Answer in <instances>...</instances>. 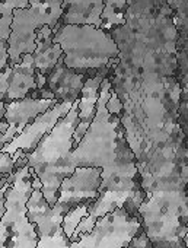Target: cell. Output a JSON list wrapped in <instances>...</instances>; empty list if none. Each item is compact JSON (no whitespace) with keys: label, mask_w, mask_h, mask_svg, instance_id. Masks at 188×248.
I'll use <instances>...</instances> for the list:
<instances>
[{"label":"cell","mask_w":188,"mask_h":248,"mask_svg":"<svg viewBox=\"0 0 188 248\" xmlns=\"http://www.w3.org/2000/svg\"><path fill=\"white\" fill-rule=\"evenodd\" d=\"M77 99L53 130L43 138L38 146L31 154H27L28 167L41 180V191L51 206L57 202L61 181L73 172L69 167V156L73 151L74 129L80 123Z\"/></svg>","instance_id":"cell-1"},{"label":"cell","mask_w":188,"mask_h":248,"mask_svg":"<svg viewBox=\"0 0 188 248\" xmlns=\"http://www.w3.org/2000/svg\"><path fill=\"white\" fill-rule=\"evenodd\" d=\"M140 225L153 248H187L188 194L185 190L147 193L139 207Z\"/></svg>","instance_id":"cell-2"},{"label":"cell","mask_w":188,"mask_h":248,"mask_svg":"<svg viewBox=\"0 0 188 248\" xmlns=\"http://www.w3.org/2000/svg\"><path fill=\"white\" fill-rule=\"evenodd\" d=\"M53 43L60 44L63 63L79 73L102 69L110 60L120 56L111 32L90 24L61 25L54 32Z\"/></svg>","instance_id":"cell-3"},{"label":"cell","mask_w":188,"mask_h":248,"mask_svg":"<svg viewBox=\"0 0 188 248\" xmlns=\"http://www.w3.org/2000/svg\"><path fill=\"white\" fill-rule=\"evenodd\" d=\"M34 171L28 164L15 170L12 184L5 194L6 210L0 217V248H37L40 235L29 222L27 202L34 191Z\"/></svg>","instance_id":"cell-4"},{"label":"cell","mask_w":188,"mask_h":248,"mask_svg":"<svg viewBox=\"0 0 188 248\" xmlns=\"http://www.w3.org/2000/svg\"><path fill=\"white\" fill-rule=\"evenodd\" d=\"M142 229L140 220L123 207L100 217L90 232L70 241L63 228L50 236H40L37 248H123Z\"/></svg>","instance_id":"cell-5"},{"label":"cell","mask_w":188,"mask_h":248,"mask_svg":"<svg viewBox=\"0 0 188 248\" xmlns=\"http://www.w3.org/2000/svg\"><path fill=\"white\" fill-rule=\"evenodd\" d=\"M63 16V0H29L28 8L14 11L12 34L9 37V64L37 48V32L48 25L54 30Z\"/></svg>","instance_id":"cell-6"},{"label":"cell","mask_w":188,"mask_h":248,"mask_svg":"<svg viewBox=\"0 0 188 248\" xmlns=\"http://www.w3.org/2000/svg\"><path fill=\"white\" fill-rule=\"evenodd\" d=\"M102 183V168L100 167H76L72 175L66 177L58 188L56 204L66 213L83 203L95 202L100 196Z\"/></svg>","instance_id":"cell-7"},{"label":"cell","mask_w":188,"mask_h":248,"mask_svg":"<svg viewBox=\"0 0 188 248\" xmlns=\"http://www.w3.org/2000/svg\"><path fill=\"white\" fill-rule=\"evenodd\" d=\"M72 105L73 102H57L53 108L40 114L16 138H14V140L6 143L0 151L9 155H14L18 149L24 151L25 154H31L43 140V138L50 133L56 124L69 112Z\"/></svg>","instance_id":"cell-8"},{"label":"cell","mask_w":188,"mask_h":248,"mask_svg":"<svg viewBox=\"0 0 188 248\" xmlns=\"http://www.w3.org/2000/svg\"><path fill=\"white\" fill-rule=\"evenodd\" d=\"M27 215L29 222L37 225L40 236H50L61 228L63 219L67 213L57 204L51 206L44 197L41 188H34L27 202Z\"/></svg>","instance_id":"cell-9"},{"label":"cell","mask_w":188,"mask_h":248,"mask_svg":"<svg viewBox=\"0 0 188 248\" xmlns=\"http://www.w3.org/2000/svg\"><path fill=\"white\" fill-rule=\"evenodd\" d=\"M95 70H89L87 73H79L67 67L61 60L56 67L47 75V88L54 93L57 102H74L83 88V83L89 75Z\"/></svg>","instance_id":"cell-10"},{"label":"cell","mask_w":188,"mask_h":248,"mask_svg":"<svg viewBox=\"0 0 188 248\" xmlns=\"http://www.w3.org/2000/svg\"><path fill=\"white\" fill-rule=\"evenodd\" d=\"M57 104L56 99L25 96L22 99H14L6 102V111L3 118L9 123V127L19 135L29 123H32L40 114L53 108Z\"/></svg>","instance_id":"cell-11"},{"label":"cell","mask_w":188,"mask_h":248,"mask_svg":"<svg viewBox=\"0 0 188 248\" xmlns=\"http://www.w3.org/2000/svg\"><path fill=\"white\" fill-rule=\"evenodd\" d=\"M9 86L5 95V101L22 99L28 96L32 91L38 89L35 79V62L34 54H24L21 60L15 64H9Z\"/></svg>","instance_id":"cell-12"},{"label":"cell","mask_w":188,"mask_h":248,"mask_svg":"<svg viewBox=\"0 0 188 248\" xmlns=\"http://www.w3.org/2000/svg\"><path fill=\"white\" fill-rule=\"evenodd\" d=\"M105 0H63V16L54 27V32L66 24H90L102 27V11Z\"/></svg>","instance_id":"cell-13"},{"label":"cell","mask_w":188,"mask_h":248,"mask_svg":"<svg viewBox=\"0 0 188 248\" xmlns=\"http://www.w3.org/2000/svg\"><path fill=\"white\" fill-rule=\"evenodd\" d=\"M29 0H0V72L9 66V37L12 34L14 11L28 8Z\"/></svg>","instance_id":"cell-14"},{"label":"cell","mask_w":188,"mask_h":248,"mask_svg":"<svg viewBox=\"0 0 188 248\" xmlns=\"http://www.w3.org/2000/svg\"><path fill=\"white\" fill-rule=\"evenodd\" d=\"M32 54H34L37 70L44 75H48L56 67V64L61 60L63 50L60 44L53 43V37H47L37 41V48Z\"/></svg>","instance_id":"cell-15"},{"label":"cell","mask_w":188,"mask_h":248,"mask_svg":"<svg viewBox=\"0 0 188 248\" xmlns=\"http://www.w3.org/2000/svg\"><path fill=\"white\" fill-rule=\"evenodd\" d=\"M129 11L127 0H105L102 11V30L113 31L114 28L123 27L126 24V16Z\"/></svg>","instance_id":"cell-16"},{"label":"cell","mask_w":188,"mask_h":248,"mask_svg":"<svg viewBox=\"0 0 188 248\" xmlns=\"http://www.w3.org/2000/svg\"><path fill=\"white\" fill-rule=\"evenodd\" d=\"M89 204L90 203H83V204H79L76 206L74 209H72L63 219V223H61V228H63V232L67 238H72L74 229L77 228V225L80 223V220L87 215V209H89Z\"/></svg>","instance_id":"cell-17"},{"label":"cell","mask_w":188,"mask_h":248,"mask_svg":"<svg viewBox=\"0 0 188 248\" xmlns=\"http://www.w3.org/2000/svg\"><path fill=\"white\" fill-rule=\"evenodd\" d=\"M123 248H153V245H152L150 239L147 238V235L145 233V231L140 229V231L131 238V241H130L127 245H124Z\"/></svg>","instance_id":"cell-18"},{"label":"cell","mask_w":188,"mask_h":248,"mask_svg":"<svg viewBox=\"0 0 188 248\" xmlns=\"http://www.w3.org/2000/svg\"><path fill=\"white\" fill-rule=\"evenodd\" d=\"M15 164H16V159L12 155L0 151V174L15 172V170H16Z\"/></svg>","instance_id":"cell-19"},{"label":"cell","mask_w":188,"mask_h":248,"mask_svg":"<svg viewBox=\"0 0 188 248\" xmlns=\"http://www.w3.org/2000/svg\"><path fill=\"white\" fill-rule=\"evenodd\" d=\"M107 109H108V112L113 114V115H121V112H123V109H124V105H123L121 98H120L118 93L114 92V91L111 92V96H110V99H108V102H107Z\"/></svg>","instance_id":"cell-20"},{"label":"cell","mask_w":188,"mask_h":248,"mask_svg":"<svg viewBox=\"0 0 188 248\" xmlns=\"http://www.w3.org/2000/svg\"><path fill=\"white\" fill-rule=\"evenodd\" d=\"M35 79H37V86L38 89H43V88H47V75L41 73V72H35Z\"/></svg>","instance_id":"cell-21"},{"label":"cell","mask_w":188,"mask_h":248,"mask_svg":"<svg viewBox=\"0 0 188 248\" xmlns=\"http://www.w3.org/2000/svg\"><path fill=\"white\" fill-rule=\"evenodd\" d=\"M5 111H6V101L3 95H0V115H5Z\"/></svg>","instance_id":"cell-22"},{"label":"cell","mask_w":188,"mask_h":248,"mask_svg":"<svg viewBox=\"0 0 188 248\" xmlns=\"http://www.w3.org/2000/svg\"><path fill=\"white\" fill-rule=\"evenodd\" d=\"M9 129V123L3 118L2 121H0V135H2V133H5L6 130Z\"/></svg>","instance_id":"cell-23"},{"label":"cell","mask_w":188,"mask_h":248,"mask_svg":"<svg viewBox=\"0 0 188 248\" xmlns=\"http://www.w3.org/2000/svg\"><path fill=\"white\" fill-rule=\"evenodd\" d=\"M184 242H185V247L188 248V231H187V233H185V238H184Z\"/></svg>","instance_id":"cell-24"}]
</instances>
